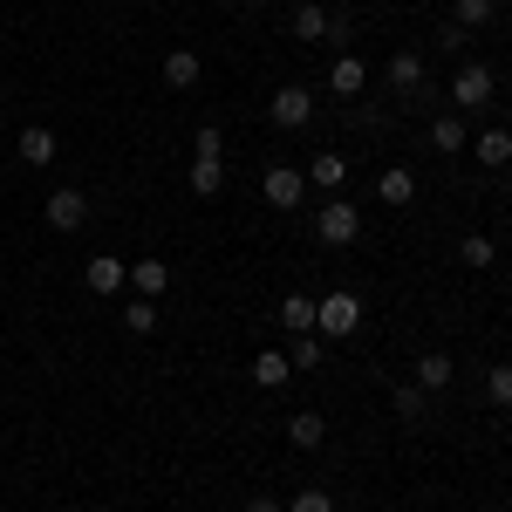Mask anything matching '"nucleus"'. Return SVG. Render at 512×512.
I'll return each mask as SVG.
<instances>
[{
  "instance_id": "obj_17",
  "label": "nucleus",
  "mask_w": 512,
  "mask_h": 512,
  "mask_svg": "<svg viewBox=\"0 0 512 512\" xmlns=\"http://www.w3.org/2000/svg\"><path fill=\"white\" fill-rule=\"evenodd\" d=\"M164 82H171V89H192L198 82V55L192 48H171V55H164Z\"/></svg>"
},
{
  "instance_id": "obj_32",
  "label": "nucleus",
  "mask_w": 512,
  "mask_h": 512,
  "mask_svg": "<svg viewBox=\"0 0 512 512\" xmlns=\"http://www.w3.org/2000/svg\"><path fill=\"white\" fill-rule=\"evenodd\" d=\"M506 431H512V410H506Z\"/></svg>"
},
{
  "instance_id": "obj_1",
  "label": "nucleus",
  "mask_w": 512,
  "mask_h": 512,
  "mask_svg": "<svg viewBox=\"0 0 512 512\" xmlns=\"http://www.w3.org/2000/svg\"><path fill=\"white\" fill-rule=\"evenodd\" d=\"M362 328V301H355L349 287H335L328 301H315V335L321 342H342V335H355Z\"/></svg>"
},
{
  "instance_id": "obj_18",
  "label": "nucleus",
  "mask_w": 512,
  "mask_h": 512,
  "mask_svg": "<svg viewBox=\"0 0 512 512\" xmlns=\"http://www.w3.org/2000/svg\"><path fill=\"white\" fill-rule=\"evenodd\" d=\"M478 164H492V171L512 164V130H485V137H478Z\"/></svg>"
},
{
  "instance_id": "obj_23",
  "label": "nucleus",
  "mask_w": 512,
  "mask_h": 512,
  "mask_svg": "<svg viewBox=\"0 0 512 512\" xmlns=\"http://www.w3.org/2000/svg\"><path fill=\"white\" fill-rule=\"evenodd\" d=\"M458 260H465V267H492V260H499V246H492L485 233H465V246H458Z\"/></svg>"
},
{
  "instance_id": "obj_15",
  "label": "nucleus",
  "mask_w": 512,
  "mask_h": 512,
  "mask_svg": "<svg viewBox=\"0 0 512 512\" xmlns=\"http://www.w3.org/2000/svg\"><path fill=\"white\" fill-rule=\"evenodd\" d=\"M130 287H137L144 301H158L164 287H171V274H164V260H137V267H130Z\"/></svg>"
},
{
  "instance_id": "obj_14",
  "label": "nucleus",
  "mask_w": 512,
  "mask_h": 512,
  "mask_svg": "<svg viewBox=\"0 0 512 512\" xmlns=\"http://www.w3.org/2000/svg\"><path fill=\"white\" fill-rule=\"evenodd\" d=\"M294 41H328V7L301 0V7H294Z\"/></svg>"
},
{
  "instance_id": "obj_28",
  "label": "nucleus",
  "mask_w": 512,
  "mask_h": 512,
  "mask_svg": "<svg viewBox=\"0 0 512 512\" xmlns=\"http://www.w3.org/2000/svg\"><path fill=\"white\" fill-rule=\"evenodd\" d=\"M478 21H492V0H458V28H478Z\"/></svg>"
},
{
  "instance_id": "obj_11",
  "label": "nucleus",
  "mask_w": 512,
  "mask_h": 512,
  "mask_svg": "<svg viewBox=\"0 0 512 512\" xmlns=\"http://www.w3.org/2000/svg\"><path fill=\"white\" fill-rule=\"evenodd\" d=\"M362 82H369V69H362L355 55H335V69H328V89H335V96H362Z\"/></svg>"
},
{
  "instance_id": "obj_8",
  "label": "nucleus",
  "mask_w": 512,
  "mask_h": 512,
  "mask_svg": "<svg viewBox=\"0 0 512 512\" xmlns=\"http://www.w3.org/2000/svg\"><path fill=\"white\" fill-rule=\"evenodd\" d=\"M14 151H21V164H35V171H41V164H55V130H41V123H28Z\"/></svg>"
},
{
  "instance_id": "obj_31",
  "label": "nucleus",
  "mask_w": 512,
  "mask_h": 512,
  "mask_svg": "<svg viewBox=\"0 0 512 512\" xmlns=\"http://www.w3.org/2000/svg\"><path fill=\"white\" fill-rule=\"evenodd\" d=\"M506 130H512V103H506Z\"/></svg>"
},
{
  "instance_id": "obj_20",
  "label": "nucleus",
  "mask_w": 512,
  "mask_h": 512,
  "mask_svg": "<svg viewBox=\"0 0 512 512\" xmlns=\"http://www.w3.org/2000/svg\"><path fill=\"white\" fill-rule=\"evenodd\" d=\"M287 437H294V444H301V451H321V437H328V424H321L315 410H301V417H294V424H287Z\"/></svg>"
},
{
  "instance_id": "obj_7",
  "label": "nucleus",
  "mask_w": 512,
  "mask_h": 512,
  "mask_svg": "<svg viewBox=\"0 0 512 512\" xmlns=\"http://www.w3.org/2000/svg\"><path fill=\"white\" fill-rule=\"evenodd\" d=\"M82 280H89V294H117L123 280H130V267H123V260H110V253H96V260L82 267Z\"/></svg>"
},
{
  "instance_id": "obj_3",
  "label": "nucleus",
  "mask_w": 512,
  "mask_h": 512,
  "mask_svg": "<svg viewBox=\"0 0 512 512\" xmlns=\"http://www.w3.org/2000/svg\"><path fill=\"white\" fill-rule=\"evenodd\" d=\"M451 103H458V110H485V103H492V69H485V62H465L458 82H451Z\"/></svg>"
},
{
  "instance_id": "obj_27",
  "label": "nucleus",
  "mask_w": 512,
  "mask_h": 512,
  "mask_svg": "<svg viewBox=\"0 0 512 512\" xmlns=\"http://www.w3.org/2000/svg\"><path fill=\"white\" fill-rule=\"evenodd\" d=\"M396 417H424V390H417V383L396 390Z\"/></svg>"
},
{
  "instance_id": "obj_6",
  "label": "nucleus",
  "mask_w": 512,
  "mask_h": 512,
  "mask_svg": "<svg viewBox=\"0 0 512 512\" xmlns=\"http://www.w3.org/2000/svg\"><path fill=\"white\" fill-rule=\"evenodd\" d=\"M308 117H315V96H308V89H280L274 96V123L280 130H301Z\"/></svg>"
},
{
  "instance_id": "obj_29",
  "label": "nucleus",
  "mask_w": 512,
  "mask_h": 512,
  "mask_svg": "<svg viewBox=\"0 0 512 512\" xmlns=\"http://www.w3.org/2000/svg\"><path fill=\"white\" fill-rule=\"evenodd\" d=\"M294 362L315 369V362H321V335H301V342H294Z\"/></svg>"
},
{
  "instance_id": "obj_19",
  "label": "nucleus",
  "mask_w": 512,
  "mask_h": 512,
  "mask_svg": "<svg viewBox=\"0 0 512 512\" xmlns=\"http://www.w3.org/2000/svg\"><path fill=\"white\" fill-rule=\"evenodd\" d=\"M219 185H226V158H198V164H192V192L212 198Z\"/></svg>"
},
{
  "instance_id": "obj_21",
  "label": "nucleus",
  "mask_w": 512,
  "mask_h": 512,
  "mask_svg": "<svg viewBox=\"0 0 512 512\" xmlns=\"http://www.w3.org/2000/svg\"><path fill=\"white\" fill-rule=\"evenodd\" d=\"M444 383H451V355H424V362H417V390L431 396V390H444Z\"/></svg>"
},
{
  "instance_id": "obj_16",
  "label": "nucleus",
  "mask_w": 512,
  "mask_h": 512,
  "mask_svg": "<svg viewBox=\"0 0 512 512\" xmlns=\"http://www.w3.org/2000/svg\"><path fill=\"white\" fill-rule=\"evenodd\" d=\"M287 376H294V362H287V355H253V383H260V390H280V383H287Z\"/></svg>"
},
{
  "instance_id": "obj_30",
  "label": "nucleus",
  "mask_w": 512,
  "mask_h": 512,
  "mask_svg": "<svg viewBox=\"0 0 512 512\" xmlns=\"http://www.w3.org/2000/svg\"><path fill=\"white\" fill-rule=\"evenodd\" d=\"M246 512H287L280 499H246Z\"/></svg>"
},
{
  "instance_id": "obj_5",
  "label": "nucleus",
  "mask_w": 512,
  "mask_h": 512,
  "mask_svg": "<svg viewBox=\"0 0 512 512\" xmlns=\"http://www.w3.org/2000/svg\"><path fill=\"white\" fill-rule=\"evenodd\" d=\"M301 192H308V178H301V171H287V164H274V171H267V205H274V212L301 205Z\"/></svg>"
},
{
  "instance_id": "obj_12",
  "label": "nucleus",
  "mask_w": 512,
  "mask_h": 512,
  "mask_svg": "<svg viewBox=\"0 0 512 512\" xmlns=\"http://www.w3.org/2000/svg\"><path fill=\"white\" fill-rule=\"evenodd\" d=\"M376 198H383V205H410V198H417V178H410L403 164H390V171L376 178Z\"/></svg>"
},
{
  "instance_id": "obj_24",
  "label": "nucleus",
  "mask_w": 512,
  "mask_h": 512,
  "mask_svg": "<svg viewBox=\"0 0 512 512\" xmlns=\"http://www.w3.org/2000/svg\"><path fill=\"white\" fill-rule=\"evenodd\" d=\"M431 144H437V151H465V123H458V117H437L431 123Z\"/></svg>"
},
{
  "instance_id": "obj_25",
  "label": "nucleus",
  "mask_w": 512,
  "mask_h": 512,
  "mask_svg": "<svg viewBox=\"0 0 512 512\" xmlns=\"http://www.w3.org/2000/svg\"><path fill=\"white\" fill-rule=\"evenodd\" d=\"M287 512H335V499H328L321 485H301V492H294V506H287Z\"/></svg>"
},
{
  "instance_id": "obj_22",
  "label": "nucleus",
  "mask_w": 512,
  "mask_h": 512,
  "mask_svg": "<svg viewBox=\"0 0 512 512\" xmlns=\"http://www.w3.org/2000/svg\"><path fill=\"white\" fill-rule=\"evenodd\" d=\"M123 328H130V335H151V328H158V301H144V294H137V301L123 308Z\"/></svg>"
},
{
  "instance_id": "obj_4",
  "label": "nucleus",
  "mask_w": 512,
  "mask_h": 512,
  "mask_svg": "<svg viewBox=\"0 0 512 512\" xmlns=\"http://www.w3.org/2000/svg\"><path fill=\"white\" fill-rule=\"evenodd\" d=\"M82 219H89V198H82V192H69V185H62V192L48 198V226H55V233H76Z\"/></svg>"
},
{
  "instance_id": "obj_9",
  "label": "nucleus",
  "mask_w": 512,
  "mask_h": 512,
  "mask_svg": "<svg viewBox=\"0 0 512 512\" xmlns=\"http://www.w3.org/2000/svg\"><path fill=\"white\" fill-rule=\"evenodd\" d=\"M390 89H403V96H410V89H424V55H417V48L390 55Z\"/></svg>"
},
{
  "instance_id": "obj_2",
  "label": "nucleus",
  "mask_w": 512,
  "mask_h": 512,
  "mask_svg": "<svg viewBox=\"0 0 512 512\" xmlns=\"http://www.w3.org/2000/svg\"><path fill=\"white\" fill-rule=\"evenodd\" d=\"M315 233H321V246H355L362 212H355V205H342V198H328V205H321V219H315Z\"/></svg>"
},
{
  "instance_id": "obj_13",
  "label": "nucleus",
  "mask_w": 512,
  "mask_h": 512,
  "mask_svg": "<svg viewBox=\"0 0 512 512\" xmlns=\"http://www.w3.org/2000/svg\"><path fill=\"white\" fill-rule=\"evenodd\" d=\"M280 328H287V335H315V301H308V294H287V301H280Z\"/></svg>"
},
{
  "instance_id": "obj_10",
  "label": "nucleus",
  "mask_w": 512,
  "mask_h": 512,
  "mask_svg": "<svg viewBox=\"0 0 512 512\" xmlns=\"http://www.w3.org/2000/svg\"><path fill=\"white\" fill-rule=\"evenodd\" d=\"M308 178H315L321 192L335 198V192H342V185H349V158H335V151H321V158L308 164Z\"/></svg>"
},
{
  "instance_id": "obj_26",
  "label": "nucleus",
  "mask_w": 512,
  "mask_h": 512,
  "mask_svg": "<svg viewBox=\"0 0 512 512\" xmlns=\"http://www.w3.org/2000/svg\"><path fill=\"white\" fill-rule=\"evenodd\" d=\"M485 396H492L499 410H512V369H492V376H485Z\"/></svg>"
}]
</instances>
